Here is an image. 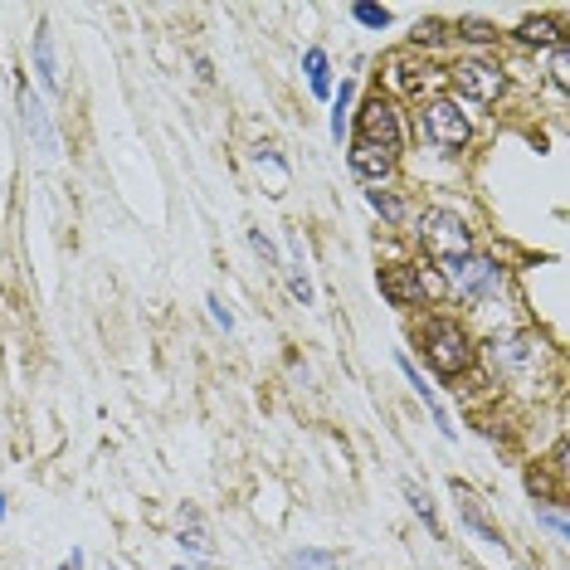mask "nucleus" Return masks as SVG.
<instances>
[{
	"mask_svg": "<svg viewBox=\"0 0 570 570\" xmlns=\"http://www.w3.org/2000/svg\"><path fill=\"white\" fill-rule=\"evenodd\" d=\"M205 307H210V317H215V322H220V327H225V332H229V327H234V317H229V307L220 303V298H215V293H210V298H205Z\"/></svg>",
	"mask_w": 570,
	"mask_h": 570,
	"instance_id": "a878e982",
	"label": "nucleus"
},
{
	"mask_svg": "<svg viewBox=\"0 0 570 570\" xmlns=\"http://www.w3.org/2000/svg\"><path fill=\"white\" fill-rule=\"evenodd\" d=\"M444 273H449V283H454L463 298H493L497 288H502V268L493 259H478V254H468L458 264H444Z\"/></svg>",
	"mask_w": 570,
	"mask_h": 570,
	"instance_id": "7ed1b4c3",
	"label": "nucleus"
},
{
	"mask_svg": "<svg viewBox=\"0 0 570 570\" xmlns=\"http://www.w3.org/2000/svg\"><path fill=\"white\" fill-rule=\"evenodd\" d=\"M351 171H356L361 181H385V176L395 171V152L371 147V142H356V147H351Z\"/></svg>",
	"mask_w": 570,
	"mask_h": 570,
	"instance_id": "1a4fd4ad",
	"label": "nucleus"
},
{
	"mask_svg": "<svg viewBox=\"0 0 570 570\" xmlns=\"http://www.w3.org/2000/svg\"><path fill=\"white\" fill-rule=\"evenodd\" d=\"M293 570H337V556L332 551H298Z\"/></svg>",
	"mask_w": 570,
	"mask_h": 570,
	"instance_id": "a211bd4d",
	"label": "nucleus"
},
{
	"mask_svg": "<svg viewBox=\"0 0 570 570\" xmlns=\"http://www.w3.org/2000/svg\"><path fill=\"white\" fill-rule=\"evenodd\" d=\"M424 351H429V366H434L439 376H458V371H468V361H473V346H468V337H463V327L449 322V317L429 322Z\"/></svg>",
	"mask_w": 570,
	"mask_h": 570,
	"instance_id": "f03ea898",
	"label": "nucleus"
},
{
	"mask_svg": "<svg viewBox=\"0 0 570 570\" xmlns=\"http://www.w3.org/2000/svg\"><path fill=\"white\" fill-rule=\"evenodd\" d=\"M181 570H186V566H181Z\"/></svg>",
	"mask_w": 570,
	"mask_h": 570,
	"instance_id": "c85d7f7f",
	"label": "nucleus"
},
{
	"mask_svg": "<svg viewBox=\"0 0 570 570\" xmlns=\"http://www.w3.org/2000/svg\"><path fill=\"white\" fill-rule=\"evenodd\" d=\"M288 293H293V298H298V303H312V283H307V273L303 268H288Z\"/></svg>",
	"mask_w": 570,
	"mask_h": 570,
	"instance_id": "b1692460",
	"label": "nucleus"
},
{
	"mask_svg": "<svg viewBox=\"0 0 570 570\" xmlns=\"http://www.w3.org/2000/svg\"><path fill=\"white\" fill-rule=\"evenodd\" d=\"M424 137L439 147V152H458L463 142H468V117L458 113L454 103H429V113H424Z\"/></svg>",
	"mask_w": 570,
	"mask_h": 570,
	"instance_id": "20e7f679",
	"label": "nucleus"
},
{
	"mask_svg": "<svg viewBox=\"0 0 570 570\" xmlns=\"http://www.w3.org/2000/svg\"><path fill=\"white\" fill-rule=\"evenodd\" d=\"M419 234H424V244H429V254H434L439 264H458V259H468V249H473V234H468V225L458 220L454 210H429V215L419 220Z\"/></svg>",
	"mask_w": 570,
	"mask_h": 570,
	"instance_id": "f257e3e1",
	"label": "nucleus"
},
{
	"mask_svg": "<svg viewBox=\"0 0 570 570\" xmlns=\"http://www.w3.org/2000/svg\"><path fill=\"white\" fill-rule=\"evenodd\" d=\"M181 546L195 551V556H205V561L215 556V541H210V532H205V522H200V512H195V507L181 512Z\"/></svg>",
	"mask_w": 570,
	"mask_h": 570,
	"instance_id": "f8f14e48",
	"label": "nucleus"
},
{
	"mask_svg": "<svg viewBox=\"0 0 570 570\" xmlns=\"http://www.w3.org/2000/svg\"><path fill=\"white\" fill-rule=\"evenodd\" d=\"M249 244H254V254H259L268 268H278V249L264 239V229H249Z\"/></svg>",
	"mask_w": 570,
	"mask_h": 570,
	"instance_id": "393cba45",
	"label": "nucleus"
},
{
	"mask_svg": "<svg viewBox=\"0 0 570 570\" xmlns=\"http://www.w3.org/2000/svg\"><path fill=\"white\" fill-rule=\"evenodd\" d=\"M551 78H556V88H570V49H566V44H556V59H551Z\"/></svg>",
	"mask_w": 570,
	"mask_h": 570,
	"instance_id": "5701e85b",
	"label": "nucleus"
},
{
	"mask_svg": "<svg viewBox=\"0 0 570 570\" xmlns=\"http://www.w3.org/2000/svg\"><path fill=\"white\" fill-rule=\"evenodd\" d=\"M536 351H541V342H532V337H512V342H502V351H493V356H502L507 371H522L527 361H536Z\"/></svg>",
	"mask_w": 570,
	"mask_h": 570,
	"instance_id": "ddd939ff",
	"label": "nucleus"
},
{
	"mask_svg": "<svg viewBox=\"0 0 570 570\" xmlns=\"http://www.w3.org/2000/svg\"><path fill=\"white\" fill-rule=\"evenodd\" d=\"M517 35L527 39V44H556V20H527Z\"/></svg>",
	"mask_w": 570,
	"mask_h": 570,
	"instance_id": "f3484780",
	"label": "nucleus"
},
{
	"mask_svg": "<svg viewBox=\"0 0 570 570\" xmlns=\"http://www.w3.org/2000/svg\"><path fill=\"white\" fill-rule=\"evenodd\" d=\"M356 142H371V147L395 152V142H400V117H395V108H390L385 98H366V108H361V137H356Z\"/></svg>",
	"mask_w": 570,
	"mask_h": 570,
	"instance_id": "39448f33",
	"label": "nucleus"
},
{
	"mask_svg": "<svg viewBox=\"0 0 570 570\" xmlns=\"http://www.w3.org/2000/svg\"><path fill=\"white\" fill-rule=\"evenodd\" d=\"M20 122H25V132L35 137L39 152H59V142H54V127H49V117H44V108H39V98L20 83Z\"/></svg>",
	"mask_w": 570,
	"mask_h": 570,
	"instance_id": "6e6552de",
	"label": "nucleus"
},
{
	"mask_svg": "<svg viewBox=\"0 0 570 570\" xmlns=\"http://www.w3.org/2000/svg\"><path fill=\"white\" fill-rule=\"evenodd\" d=\"M351 83H342V93H337V108H332V137L342 142V132H346V108H351Z\"/></svg>",
	"mask_w": 570,
	"mask_h": 570,
	"instance_id": "4be33fe9",
	"label": "nucleus"
},
{
	"mask_svg": "<svg viewBox=\"0 0 570 570\" xmlns=\"http://www.w3.org/2000/svg\"><path fill=\"white\" fill-rule=\"evenodd\" d=\"M400 371H405V380L415 385V395H419V400H424V405L434 410V419H439V429H444V434H454V429H449V419H444V410H439V400H434V390H429V385L419 380V371H415V361H410V356H400Z\"/></svg>",
	"mask_w": 570,
	"mask_h": 570,
	"instance_id": "4468645a",
	"label": "nucleus"
},
{
	"mask_svg": "<svg viewBox=\"0 0 570 570\" xmlns=\"http://www.w3.org/2000/svg\"><path fill=\"white\" fill-rule=\"evenodd\" d=\"M454 493H458V512H463V527H468V532H478L483 536V541H502V536H497V527L493 522H488V517H483V507H478V497L468 493V488H458L454 483Z\"/></svg>",
	"mask_w": 570,
	"mask_h": 570,
	"instance_id": "9b49d317",
	"label": "nucleus"
},
{
	"mask_svg": "<svg viewBox=\"0 0 570 570\" xmlns=\"http://www.w3.org/2000/svg\"><path fill=\"white\" fill-rule=\"evenodd\" d=\"M541 522H546L551 532H556V536H561V541H566V512H556V507H546V512H541Z\"/></svg>",
	"mask_w": 570,
	"mask_h": 570,
	"instance_id": "bb28decb",
	"label": "nucleus"
},
{
	"mask_svg": "<svg viewBox=\"0 0 570 570\" xmlns=\"http://www.w3.org/2000/svg\"><path fill=\"white\" fill-rule=\"evenodd\" d=\"M35 69H39V78H44L49 93L64 88V83H59V59H54V35H49V25H39L35 30Z\"/></svg>",
	"mask_w": 570,
	"mask_h": 570,
	"instance_id": "9d476101",
	"label": "nucleus"
},
{
	"mask_svg": "<svg viewBox=\"0 0 570 570\" xmlns=\"http://www.w3.org/2000/svg\"><path fill=\"white\" fill-rule=\"evenodd\" d=\"M458 35L468 39V44H493L497 30L488 25V20H458Z\"/></svg>",
	"mask_w": 570,
	"mask_h": 570,
	"instance_id": "6ab92c4d",
	"label": "nucleus"
},
{
	"mask_svg": "<svg viewBox=\"0 0 570 570\" xmlns=\"http://www.w3.org/2000/svg\"><path fill=\"white\" fill-rule=\"evenodd\" d=\"M366 200L376 205V210H380V215H385V220H395V225L405 220V205H400L395 195H385V190H366Z\"/></svg>",
	"mask_w": 570,
	"mask_h": 570,
	"instance_id": "aec40b11",
	"label": "nucleus"
},
{
	"mask_svg": "<svg viewBox=\"0 0 570 570\" xmlns=\"http://www.w3.org/2000/svg\"><path fill=\"white\" fill-rule=\"evenodd\" d=\"M303 69H307V83H312V93H317V98H327V93H332V78H327V54H322V49H307Z\"/></svg>",
	"mask_w": 570,
	"mask_h": 570,
	"instance_id": "2eb2a0df",
	"label": "nucleus"
},
{
	"mask_svg": "<svg viewBox=\"0 0 570 570\" xmlns=\"http://www.w3.org/2000/svg\"><path fill=\"white\" fill-rule=\"evenodd\" d=\"M351 15H356L366 30H385V25H390V10H385V5H351Z\"/></svg>",
	"mask_w": 570,
	"mask_h": 570,
	"instance_id": "412c9836",
	"label": "nucleus"
},
{
	"mask_svg": "<svg viewBox=\"0 0 570 570\" xmlns=\"http://www.w3.org/2000/svg\"><path fill=\"white\" fill-rule=\"evenodd\" d=\"M405 502H410V507H415L419 517H424V527H429V532H439V517H434V502H429V493H424V488H415V483H405Z\"/></svg>",
	"mask_w": 570,
	"mask_h": 570,
	"instance_id": "dca6fc26",
	"label": "nucleus"
},
{
	"mask_svg": "<svg viewBox=\"0 0 570 570\" xmlns=\"http://www.w3.org/2000/svg\"><path fill=\"white\" fill-rule=\"evenodd\" d=\"M380 293H385V303H390V307H419V303H424L419 268H410V264L380 268Z\"/></svg>",
	"mask_w": 570,
	"mask_h": 570,
	"instance_id": "423d86ee",
	"label": "nucleus"
},
{
	"mask_svg": "<svg viewBox=\"0 0 570 570\" xmlns=\"http://www.w3.org/2000/svg\"><path fill=\"white\" fill-rule=\"evenodd\" d=\"M454 88L463 93V98H473V103H493L497 93H502V74H497L493 64L468 59V64H458L454 69Z\"/></svg>",
	"mask_w": 570,
	"mask_h": 570,
	"instance_id": "0eeeda50",
	"label": "nucleus"
},
{
	"mask_svg": "<svg viewBox=\"0 0 570 570\" xmlns=\"http://www.w3.org/2000/svg\"><path fill=\"white\" fill-rule=\"evenodd\" d=\"M59 570H83V551H69V561H64Z\"/></svg>",
	"mask_w": 570,
	"mask_h": 570,
	"instance_id": "cd10ccee",
	"label": "nucleus"
}]
</instances>
